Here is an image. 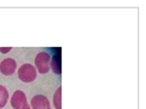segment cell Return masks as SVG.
I'll list each match as a JSON object with an SVG mask.
<instances>
[{
    "label": "cell",
    "mask_w": 146,
    "mask_h": 109,
    "mask_svg": "<svg viewBox=\"0 0 146 109\" xmlns=\"http://www.w3.org/2000/svg\"><path fill=\"white\" fill-rule=\"evenodd\" d=\"M16 62L12 58H7L0 64V71L5 75H11L16 69Z\"/></svg>",
    "instance_id": "cell-2"
},
{
    "label": "cell",
    "mask_w": 146,
    "mask_h": 109,
    "mask_svg": "<svg viewBox=\"0 0 146 109\" xmlns=\"http://www.w3.org/2000/svg\"><path fill=\"white\" fill-rule=\"evenodd\" d=\"M19 77L21 80L25 81V82H29V81L33 80L35 78V69L33 67L32 65L25 64L23 66H21V68L19 69Z\"/></svg>",
    "instance_id": "cell-1"
},
{
    "label": "cell",
    "mask_w": 146,
    "mask_h": 109,
    "mask_svg": "<svg viewBox=\"0 0 146 109\" xmlns=\"http://www.w3.org/2000/svg\"><path fill=\"white\" fill-rule=\"evenodd\" d=\"M26 103V97L25 94L21 91H17L14 93L12 98H11V104L13 108L20 109L24 106Z\"/></svg>",
    "instance_id": "cell-3"
},
{
    "label": "cell",
    "mask_w": 146,
    "mask_h": 109,
    "mask_svg": "<svg viewBox=\"0 0 146 109\" xmlns=\"http://www.w3.org/2000/svg\"><path fill=\"white\" fill-rule=\"evenodd\" d=\"M21 109H31V108H30V106H28V104H24V106L21 107Z\"/></svg>",
    "instance_id": "cell-7"
},
{
    "label": "cell",
    "mask_w": 146,
    "mask_h": 109,
    "mask_svg": "<svg viewBox=\"0 0 146 109\" xmlns=\"http://www.w3.org/2000/svg\"><path fill=\"white\" fill-rule=\"evenodd\" d=\"M10 50H11V48H0V51L3 52L4 54L7 53V51H10Z\"/></svg>",
    "instance_id": "cell-6"
},
{
    "label": "cell",
    "mask_w": 146,
    "mask_h": 109,
    "mask_svg": "<svg viewBox=\"0 0 146 109\" xmlns=\"http://www.w3.org/2000/svg\"><path fill=\"white\" fill-rule=\"evenodd\" d=\"M44 102H46V99L44 96H35L32 101L33 108V109H44L46 106H41V104H44Z\"/></svg>",
    "instance_id": "cell-4"
},
{
    "label": "cell",
    "mask_w": 146,
    "mask_h": 109,
    "mask_svg": "<svg viewBox=\"0 0 146 109\" xmlns=\"http://www.w3.org/2000/svg\"><path fill=\"white\" fill-rule=\"evenodd\" d=\"M7 99H9V93L7 92V89L4 86H0V108L5 106Z\"/></svg>",
    "instance_id": "cell-5"
}]
</instances>
